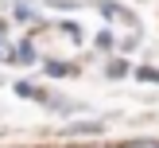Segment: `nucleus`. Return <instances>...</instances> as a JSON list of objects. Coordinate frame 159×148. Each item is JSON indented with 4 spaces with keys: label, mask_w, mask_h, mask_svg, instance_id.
I'll return each instance as SVG.
<instances>
[{
    "label": "nucleus",
    "mask_w": 159,
    "mask_h": 148,
    "mask_svg": "<svg viewBox=\"0 0 159 148\" xmlns=\"http://www.w3.org/2000/svg\"><path fill=\"white\" fill-rule=\"evenodd\" d=\"M136 78H140V82H159V70H155V66H140Z\"/></svg>",
    "instance_id": "2"
},
{
    "label": "nucleus",
    "mask_w": 159,
    "mask_h": 148,
    "mask_svg": "<svg viewBox=\"0 0 159 148\" xmlns=\"http://www.w3.org/2000/svg\"><path fill=\"white\" fill-rule=\"evenodd\" d=\"M47 70H51L54 78H70V74H78V66H74V62H54V59L47 62Z\"/></svg>",
    "instance_id": "1"
},
{
    "label": "nucleus",
    "mask_w": 159,
    "mask_h": 148,
    "mask_svg": "<svg viewBox=\"0 0 159 148\" xmlns=\"http://www.w3.org/2000/svg\"><path fill=\"white\" fill-rule=\"evenodd\" d=\"M16 59H20V62H35V47H27V43H23L20 51H16Z\"/></svg>",
    "instance_id": "4"
},
{
    "label": "nucleus",
    "mask_w": 159,
    "mask_h": 148,
    "mask_svg": "<svg viewBox=\"0 0 159 148\" xmlns=\"http://www.w3.org/2000/svg\"><path fill=\"white\" fill-rule=\"evenodd\" d=\"M97 47H101V51H109V47H113V31H101V35H97Z\"/></svg>",
    "instance_id": "5"
},
{
    "label": "nucleus",
    "mask_w": 159,
    "mask_h": 148,
    "mask_svg": "<svg viewBox=\"0 0 159 148\" xmlns=\"http://www.w3.org/2000/svg\"><path fill=\"white\" fill-rule=\"evenodd\" d=\"M136 148H159V140H140Z\"/></svg>",
    "instance_id": "6"
},
{
    "label": "nucleus",
    "mask_w": 159,
    "mask_h": 148,
    "mask_svg": "<svg viewBox=\"0 0 159 148\" xmlns=\"http://www.w3.org/2000/svg\"><path fill=\"white\" fill-rule=\"evenodd\" d=\"M124 70H128V62H124V59L109 62V78H124Z\"/></svg>",
    "instance_id": "3"
}]
</instances>
